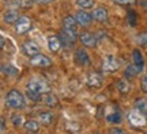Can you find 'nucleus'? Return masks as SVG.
Returning <instances> with one entry per match:
<instances>
[{"mask_svg": "<svg viewBox=\"0 0 147 134\" xmlns=\"http://www.w3.org/2000/svg\"><path fill=\"white\" fill-rule=\"evenodd\" d=\"M5 102H7V106L12 110H22V108L26 107L25 96L18 89H11L5 96Z\"/></svg>", "mask_w": 147, "mask_h": 134, "instance_id": "f257e3e1", "label": "nucleus"}, {"mask_svg": "<svg viewBox=\"0 0 147 134\" xmlns=\"http://www.w3.org/2000/svg\"><path fill=\"white\" fill-rule=\"evenodd\" d=\"M128 122L131 123L132 127H144L147 126V115L135 108L128 114Z\"/></svg>", "mask_w": 147, "mask_h": 134, "instance_id": "f03ea898", "label": "nucleus"}, {"mask_svg": "<svg viewBox=\"0 0 147 134\" xmlns=\"http://www.w3.org/2000/svg\"><path fill=\"white\" fill-rule=\"evenodd\" d=\"M30 29H32V21L29 16H21L14 25V30L18 35H23V34L29 33Z\"/></svg>", "mask_w": 147, "mask_h": 134, "instance_id": "7ed1b4c3", "label": "nucleus"}, {"mask_svg": "<svg viewBox=\"0 0 147 134\" xmlns=\"http://www.w3.org/2000/svg\"><path fill=\"white\" fill-rule=\"evenodd\" d=\"M60 39H61V43H63L64 46H72L75 42L78 41V35H76V31L74 30H68V29H61L60 30Z\"/></svg>", "mask_w": 147, "mask_h": 134, "instance_id": "20e7f679", "label": "nucleus"}, {"mask_svg": "<svg viewBox=\"0 0 147 134\" xmlns=\"http://www.w3.org/2000/svg\"><path fill=\"white\" fill-rule=\"evenodd\" d=\"M120 68V62L115 56H106L102 61V71L105 73H115L119 71Z\"/></svg>", "mask_w": 147, "mask_h": 134, "instance_id": "39448f33", "label": "nucleus"}, {"mask_svg": "<svg viewBox=\"0 0 147 134\" xmlns=\"http://www.w3.org/2000/svg\"><path fill=\"white\" fill-rule=\"evenodd\" d=\"M86 84H87V87L90 88H101L102 87V84H104V79H102V75L98 72H91L87 75V79H86Z\"/></svg>", "mask_w": 147, "mask_h": 134, "instance_id": "423d86ee", "label": "nucleus"}, {"mask_svg": "<svg viewBox=\"0 0 147 134\" xmlns=\"http://www.w3.org/2000/svg\"><path fill=\"white\" fill-rule=\"evenodd\" d=\"M30 64L33 67H38V68H45V67H49L52 65V60L49 58L48 56L42 54V53H38L36 56L30 57Z\"/></svg>", "mask_w": 147, "mask_h": 134, "instance_id": "0eeeda50", "label": "nucleus"}, {"mask_svg": "<svg viewBox=\"0 0 147 134\" xmlns=\"http://www.w3.org/2000/svg\"><path fill=\"white\" fill-rule=\"evenodd\" d=\"M74 58H75V62L78 64L79 67H87V65L91 64L89 54H87V52H86V49H83V47L75 50V56H74Z\"/></svg>", "mask_w": 147, "mask_h": 134, "instance_id": "6e6552de", "label": "nucleus"}, {"mask_svg": "<svg viewBox=\"0 0 147 134\" xmlns=\"http://www.w3.org/2000/svg\"><path fill=\"white\" fill-rule=\"evenodd\" d=\"M21 49H22V52H23V54L27 57H33L40 53V47H38V45L34 41H25L22 43Z\"/></svg>", "mask_w": 147, "mask_h": 134, "instance_id": "1a4fd4ad", "label": "nucleus"}, {"mask_svg": "<svg viewBox=\"0 0 147 134\" xmlns=\"http://www.w3.org/2000/svg\"><path fill=\"white\" fill-rule=\"evenodd\" d=\"M26 89L36 91V92H40V93L49 92V87H48L47 83L38 81V80H32V81H29L27 83V85H26Z\"/></svg>", "mask_w": 147, "mask_h": 134, "instance_id": "9d476101", "label": "nucleus"}, {"mask_svg": "<svg viewBox=\"0 0 147 134\" xmlns=\"http://www.w3.org/2000/svg\"><path fill=\"white\" fill-rule=\"evenodd\" d=\"M79 41L82 42V45L86 47H94L95 43H97V38L93 33H89V31H83L80 35H79Z\"/></svg>", "mask_w": 147, "mask_h": 134, "instance_id": "9b49d317", "label": "nucleus"}, {"mask_svg": "<svg viewBox=\"0 0 147 134\" xmlns=\"http://www.w3.org/2000/svg\"><path fill=\"white\" fill-rule=\"evenodd\" d=\"M91 15H93V19H94V21L101 22V23H105V22H108V19H109L108 11H106L105 8H102V7L94 8L93 12H91Z\"/></svg>", "mask_w": 147, "mask_h": 134, "instance_id": "f8f14e48", "label": "nucleus"}, {"mask_svg": "<svg viewBox=\"0 0 147 134\" xmlns=\"http://www.w3.org/2000/svg\"><path fill=\"white\" fill-rule=\"evenodd\" d=\"M76 21H78V23L80 25V26H89L90 23H91V21H93V15L91 14H89V12H86L84 10H80L76 12Z\"/></svg>", "mask_w": 147, "mask_h": 134, "instance_id": "ddd939ff", "label": "nucleus"}, {"mask_svg": "<svg viewBox=\"0 0 147 134\" xmlns=\"http://www.w3.org/2000/svg\"><path fill=\"white\" fill-rule=\"evenodd\" d=\"M143 72V67L142 65H138V64H132L129 67H127V69L124 71V76L127 79H132V77H136L138 75H140Z\"/></svg>", "mask_w": 147, "mask_h": 134, "instance_id": "4468645a", "label": "nucleus"}, {"mask_svg": "<svg viewBox=\"0 0 147 134\" xmlns=\"http://www.w3.org/2000/svg\"><path fill=\"white\" fill-rule=\"evenodd\" d=\"M61 39H60V37L57 35H51L48 38V47H49V50L52 53H59L60 50V47H61Z\"/></svg>", "mask_w": 147, "mask_h": 134, "instance_id": "2eb2a0df", "label": "nucleus"}, {"mask_svg": "<svg viewBox=\"0 0 147 134\" xmlns=\"http://www.w3.org/2000/svg\"><path fill=\"white\" fill-rule=\"evenodd\" d=\"M41 102H44L45 103V106L47 107H57L59 106V99L57 96L55 95V93H51V92H45L44 95H42V100Z\"/></svg>", "mask_w": 147, "mask_h": 134, "instance_id": "dca6fc26", "label": "nucleus"}, {"mask_svg": "<svg viewBox=\"0 0 147 134\" xmlns=\"http://www.w3.org/2000/svg\"><path fill=\"white\" fill-rule=\"evenodd\" d=\"M21 18V15H19V12L16 10H8L4 12V15H3V21L5 22V23H8V25H15L16 21Z\"/></svg>", "mask_w": 147, "mask_h": 134, "instance_id": "f3484780", "label": "nucleus"}, {"mask_svg": "<svg viewBox=\"0 0 147 134\" xmlns=\"http://www.w3.org/2000/svg\"><path fill=\"white\" fill-rule=\"evenodd\" d=\"M78 25H79V23H78V21H76V16L67 15L63 19V27H64V29H68V30L76 31V29H78Z\"/></svg>", "mask_w": 147, "mask_h": 134, "instance_id": "a211bd4d", "label": "nucleus"}, {"mask_svg": "<svg viewBox=\"0 0 147 134\" xmlns=\"http://www.w3.org/2000/svg\"><path fill=\"white\" fill-rule=\"evenodd\" d=\"M38 121L41 122V125L44 126H51L55 121V114L52 111H45V113H41L40 117H38Z\"/></svg>", "mask_w": 147, "mask_h": 134, "instance_id": "6ab92c4d", "label": "nucleus"}, {"mask_svg": "<svg viewBox=\"0 0 147 134\" xmlns=\"http://www.w3.org/2000/svg\"><path fill=\"white\" fill-rule=\"evenodd\" d=\"M116 87H117V89H119V92H121L123 95H127V93H129V91H131V84H129V81H128V79H120L119 81H117V84H116Z\"/></svg>", "mask_w": 147, "mask_h": 134, "instance_id": "aec40b11", "label": "nucleus"}, {"mask_svg": "<svg viewBox=\"0 0 147 134\" xmlns=\"http://www.w3.org/2000/svg\"><path fill=\"white\" fill-rule=\"evenodd\" d=\"M40 123H41L40 121H36V119H29V121L25 122L23 127H25L26 131H29V133H36V131L40 130Z\"/></svg>", "mask_w": 147, "mask_h": 134, "instance_id": "412c9836", "label": "nucleus"}, {"mask_svg": "<svg viewBox=\"0 0 147 134\" xmlns=\"http://www.w3.org/2000/svg\"><path fill=\"white\" fill-rule=\"evenodd\" d=\"M132 60H134V62H135V64L144 67V57H143L142 52H140L139 49H135V50L132 52Z\"/></svg>", "mask_w": 147, "mask_h": 134, "instance_id": "4be33fe9", "label": "nucleus"}, {"mask_svg": "<svg viewBox=\"0 0 147 134\" xmlns=\"http://www.w3.org/2000/svg\"><path fill=\"white\" fill-rule=\"evenodd\" d=\"M135 107H136L139 111H142L143 114L147 115V99H144V98L136 99V100H135Z\"/></svg>", "mask_w": 147, "mask_h": 134, "instance_id": "5701e85b", "label": "nucleus"}, {"mask_svg": "<svg viewBox=\"0 0 147 134\" xmlns=\"http://www.w3.org/2000/svg\"><path fill=\"white\" fill-rule=\"evenodd\" d=\"M42 95L44 93H40V92H36V91H30V89H26V96L32 102H40L42 100Z\"/></svg>", "mask_w": 147, "mask_h": 134, "instance_id": "b1692460", "label": "nucleus"}, {"mask_svg": "<svg viewBox=\"0 0 147 134\" xmlns=\"http://www.w3.org/2000/svg\"><path fill=\"white\" fill-rule=\"evenodd\" d=\"M11 123H12L14 127H21V126L25 125V122H23V118H22L21 114H14L11 117Z\"/></svg>", "mask_w": 147, "mask_h": 134, "instance_id": "393cba45", "label": "nucleus"}, {"mask_svg": "<svg viewBox=\"0 0 147 134\" xmlns=\"http://www.w3.org/2000/svg\"><path fill=\"white\" fill-rule=\"evenodd\" d=\"M75 3L79 8H83V10H89V8H93L94 5V1L93 0H75Z\"/></svg>", "mask_w": 147, "mask_h": 134, "instance_id": "a878e982", "label": "nucleus"}, {"mask_svg": "<svg viewBox=\"0 0 147 134\" xmlns=\"http://www.w3.org/2000/svg\"><path fill=\"white\" fill-rule=\"evenodd\" d=\"M106 121L110 123H120L121 122V114L120 113H113L106 115Z\"/></svg>", "mask_w": 147, "mask_h": 134, "instance_id": "bb28decb", "label": "nucleus"}, {"mask_svg": "<svg viewBox=\"0 0 147 134\" xmlns=\"http://www.w3.org/2000/svg\"><path fill=\"white\" fill-rule=\"evenodd\" d=\"M127 19H128V23H129V26H135L136 25V19H138V15L136 12L134 10H129L128 11V16H127Z\"/></svg>", "mask_w": 147, "mask_h": 134, "instance_id": "cd10ccee", "label": "nucleus"}, {"mask_svg": "<svg viewBox=\"0 0 147 134\" xmlns=\"http://www.w3.org/2000/svg\"><path fill=\"white\" fill-rule=\"evenodd\" d=\"M34 0H15V4L22 7V8H30L33 5Z\"/></svg>", "mask_w": 147, "mask_h": 134, "instance_id": "c85d7f7f", "label": "nucleus"}, {"mask_svg": "<svg viewBox=\"0 0 147 134\" xmlns=\"http://www.w3.org/2000/svg\"><path fill=\"white\" fill-rule=\"evenodd\" d=\"M136 41L140 46H147V33H142L136 37Z\"/></svg>", "mask_w": 147, "mask_h": 134, "instance_id": "c756f323", "label": "nucleus"}, {"mask_svg": "<svg viewBox=\"0 0 147 134\" xmlns=\"http://www.w3.org/2000/svg\"><path fill=\"white\" fill-rule=\"evenodd\" d=\"M140 88H142L143 92L147 93V73L142 77V80H140Z\"/></svg>", "mask_w": 147, "mask_h": 134, "instance_id": "7c9ffc66", "label": "nucleus"}, {"mask_svg": "<svg viewBox=\"0 0 147 134\" xmlns=\"http://www.w3.org/2000/svg\"><path fill=\"white\" fill-rule=\"evenodd\" d=\"M116 4H120V5H128V4H132L135 3V0H113Z\"/></svg>", "mask_w": 147, "mask_h": 134, "instance_id": "2f4dec72", "label": "nucleus"}, {"mask_svg": "<svg viewBox=\"0 0 147 134\" xmlns=\"http://www.w3.org/2000/svg\"><path fill=\"white\" fill-rule=\"evenodd\" d=\"M7 69H8V71H4V72L8 73V75H16V73H18V69H16V68H14V67H11V65H8V67H7Z\"/></svg>", "mask_w": 147, "mask_h": 134, "instance_id": "473e14b6", "label": "nucleus"}, {"mask_svg": "<svg viewBox=\"0 0 147 134\" xmlns=\"http://www.w3.org/2000/svg\"><path fill=\"white\" fill-rule=\"evenodd\" d=\"M109 131H110V133H125V130L120 129V127H112Z\"/></svg>", "mask_w": 147, "mask_h": 134, "instance_id": "72a5a7b5", "label": "nucleus"}, {"mask_svg": "<svg viewBox=\"0 0 147 134\" xmlns=\"http://www.w3.org/2000/svg\"><path fill=\"white\" fill-rule=\"evenodd\" d=\"M52 1H55V0H34V3H37V4H48Z\"/></svg>", "mask_w": 147, "mask_h": 134, "instance_id": "f704fd0d", "label": "nucleus"}, {"mask_svg": "<svg viewBox=\"0 0 147 134\" xmlns=\"http://www.w3.org/2000/svg\"><path fill=\"white\" fill-rule=\"evenodd\" d=\"M5 131V119L1 117V133H4Z\"/></svg>", "mask_w": 147, "mask_h": 134, "instance_id": "c9c22d12", "label": "nucleus"}]
</instances>
